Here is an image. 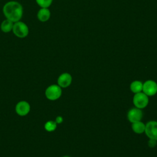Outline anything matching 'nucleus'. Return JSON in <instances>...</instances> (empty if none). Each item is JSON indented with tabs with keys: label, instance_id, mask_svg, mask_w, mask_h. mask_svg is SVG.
<instances>
[{
	"label": "nucleus",
	"instance_id": "nucleus-1",
	"mask_svg": "<svg viewBox=\"0 0 157 157\" xmlns=\"http://www.w3.org/2000/svg\"><path fill=\"white\" fill-rule=\"evenodd\" d=\"M2 12L6 19L15 23L20 21L23 14V9L21 4L15 1H10L4 4Z\"/></svg>",
	"mask_w": 157,
	"mask_h": 157
},
{
	"label": "nucleus",
	"instance_id": "nucleus-2",
	"mask_svg": "<svg viewBox=\"0 0 157 157\" xmlns=\"http://www.w3.org/2000/svg\"><path fill=\"white\" fill-rule=\"evenodd\" d=\"M12 32L17 37L25 38L29 34V28L25 23L18 21L13 23Z\"/></svg>",
	"mask_w": 157,
	"mask_h": 157
},
{
	"label": "nucleus",
	"instance_id": "nucleus-3",
	"mask_svg": "<svg viewBox=\"0 0 157 157\" xmlns=\"http://www.w3.org/2000/svg\"><path fill=\"white\" fill-rule=\"evenodd\" d=\"M45 96L47 98L51 101L58 99L61 95V88L59 85H52L45 90Z\"/></svg>",
	"mask_w": 157,
	"mask_h": 157
},
{
	"label": "nucleus",
	"instance_id": "nucleus-4",
	"mask_svg": "<svg viewBox=\"0 0 157 157\" xmlns=\"http://www.w3.org/2000/svg\"><path fill=\"white\" fill-rule=\"evenodd\" d=\"M148 103V96L144 93H136L133 98V104L138 109L145 108Z\"/></svg>",
	"mask_w": 157,
	"mask_h": 157
},
{
	"label": "nucleus",
	"instance_id": "nucleus-5",
	"mask_svg": "<svg viewBox=\"0 0 157 157\" xmlns=\"http://www.w3.org/2000/svg\"><path fill=\"white\" fill-rule=\"evenodd\" d=\"M145 132L150 139L157 140V121H150L145 124Z\"/></svg>",
	"mask_w": 157,
	"mask_h": 157
},
{
	"label": "nucleus",
	"instance_id": "nucleus-6",
	"mask_svg": "<svg viewBox=\"0 0 157 157\" xmlns=\"http://www.w3.org/2000/svg\"><path fill=\"white\" fill-rule=\"evenodd\" d=\"M142 90L147 96H153L157 93V83L153 80H147L143 84Z\"/></svg>",
	"mask_w": 157,
	"mask_h": 157
},
{
	"label": "nucleus",
	"instance_id": "nucleus-7",
	"mask_svg": "<svg viewBox=\"0 0 157 157\" xmlns=\"http://www.w3.org/2000/svg\"><path fill=\"white\" fill-rule=\"evenodd\" d=\"M15 111L20 116L26 115L30 111V105L26 101H20L16 105Z\"/></svg>",
	"mask_w": 157,
	"mask_h": 157
},
{
	"label": "nucleus",
	"instance_id": "nucleus-8",
	"mask_svg": "<svg viewBox=\"0 0 157 157\" xmlns=\"http://www.w3.org/2000/svg\"><path fill=\"white\" fill-rule=\"evenodd\" d=\"M143 116L142 110L138 108H133L129 110L128 113V120L131 123L139 121Z\"/></svg>",
	"mask_w": 157,
	"mask_h": 157
},
{
	"label": "nucleus",
	"instance_id": "nucleus-9",
	"mask_svg": "<svg viewBox=\"0 0 157 157\" xmlns=\"http://www.w3.org/2000/svg\"><path fill=\"white\" fill-rule=\"evenodd\" d=\"M72 82V76L69 73L61 74L58 78V84L61 88L69 86Z\"/></svg>",
	"mask_w": 157,
	"mask_h": 157
},
{
	"label": "nucleus",
	"instance_id": "nucleus-10",
	"mask_svg": "<svg viewBox=\"0 0 157 157\" xmlns=\"http://www.w3.org/2000/svg\"><path fill=\"white\" fill-rule=\"evenodd\" d=\"M51 16V12L48 8H40L37 13V19L41 22L47 21Z\"/></svg>",
	"mask_w": 157,
	"mask_h": 157
},
{
	"label": "nucleus",
	"instance_id": "nucleus-11",
	"mask_svg": "<svg viewBox=\"0 0 157 157\" xmlns=\"http://www.w3.org/2000/svg\"><path fill=\"white\" fill-rule=\"evenodd\" d=\"M13 23H14L12 22V21L8 19H6L2 21L0 25V28L3 33H10L12 31Z\"/></svg>",
	"mask_w": 157,
	"mask_h": 157
},
{
	"label": "nucleus",
	"instance_id": "nucleus-12",
	"mask_svg": "<svg viewBox=\"0 0 157 157\" xmlns=\"http://www.w3.org/2000/svg\"><path fill=\"white\" fill-rule=\"evenodd\" d=\"M132 129L133 131L137 134H141L145 132V125L144 123L141 122L140 121L132 123Z\"/></svg>",
	"mask_w": 157,
	"mask_h": 157
},
{
	"label": "nucleus",
	"instance_id": "nucleus-13",
	"mask_svg": "<svg viewBox=\"0 0 157 157\" xmlns=\"http://www.w3.org/2000/svg\"><path fill=\"white\" fill-rule=\"evenodd\" d=\"M143 88V84L139 80H135L132 82L130 85V89L132 92L134 93H138L141 92Z\"/></svg>",
	"mask_w": 157,
	"mask_h": 157
},
{
	"label": "nucleus",
	"instance_id": "nucleus-14",
	"mask_svg": "<svg viewBox=\"0 0 157 157\" xmlns=\"http://www.w3.org/2000/svg\"><path fill=\"white\" fill-rule=\"evenodd\" d=\"M36 2L40 8H48L52 4L53 0H36Z\"/></svg>",
	"mask_w": 157,
	"mask_h": 157
},
{
	"label": "nucleus",
	"instance_id": "nucleus-15",
	"mask_svg": "<svg viewBox=\"0 0 157 157\" xmlns=\"http://www.w3.org/2000/svg\"><path fill=\"white\" fill-rule=\"evenodd\" d=\"M44 128L46 129V131L48 132L53 131L56 128V123L53 121H48L45 123L44 125Z\"/></svg>",
	"mask_w": 157,
	"mask_h": 157
},
{
	"label": "nucleus",
	"instance_id": "nucleus-16",
	"mask_svg": "<svg viewBox=\"0 0 157 157\" xmlns=\"http://www.w3.org/2000/svg\"><path fill=\"white\" fill-rule=\"evenodd\" d=\"M157 144V142H156V140H155V139H150V140H148V145L151 148H153V147H155L156 146Z\"/></svg>",
	"mask_w": 157,
	"mask_h": 157
},
{
	"label": "nucleus",
	"instance_id": "nucleus-17",
	"mask_svg": "<svg viewBox=\"0 0 157 157\" xmlns=\"http://www.w3.org/2000/svg\"><path fill=\"white\" fill-rule=\"evenodd\" d=\"M63 117H61V116H58V117L56 118V120H55V122H56V123H58V124L61 123L63 122Z\"/></svg>",
	"mask_w": 157,
	"mask_h": 157
},
{
	"label": "nucleus",
	"instance_id": "nucleus-18",
	"mask_svg": "<svg viewBox=\"0 0 157 157\" xmlns=\"http://www.w3.org/2000/svg\"><path fill=\"white\" fill-rule=\"evenodd\" d=\"M63 157H70V156H63Z\"/></svg>",
	"mask_w": 157,
	"mask_h": 157
}]
</instances>
